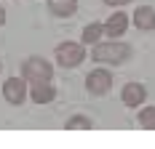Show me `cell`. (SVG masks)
I'll list each match as a JSON object with an SVG mask.
<instances>
[{
    "label": "cell",
    "instance_id": "6da1fadb",
    "mask_svg": "<svg viewBox=\"0 0 155 149\" xmlns=\"http://www.w3.org/2000/svg\"><path fill=\"white\" fill-rule=\"evenodd\" d=\"M128 45L126 43H96L94 48V61H99V64H120V61L128 59Z\"/></svg>",
    "mask_w": 155,
    "mask_h": 149
},
{
    "label": "cell",
    "instance_id": "7a4b0ae2",
    "mask_svg": "<svg viewBox=\"0 0 155 149\" xmlns=\"http://www.w3.org/2000/svg\"><path fill=\"white\" fill-rule=\"evenodd\" d=\"M21 74H24V80H30V83H48L51 74H54V67H51L46 59H27L21 64Z\"/></svg>",
    "mask_w": 155,
    "mask_h": 149
},
{
    "label": "cell",
    "instance_id": "3957f363",
    "mask_svg": "<svg viewBox=\"0 0 155 149\" xmlns=\"http://www.w3.org/2000/svg\"><path fill=\"white\" fill-rule=\"evenodd\" d=\"M83 59H86L83 43H62L56 48V61H59L62 67H78Z\"/></svg>",
    "mask_w": 155,
    "mask_h": 149
},
{
    "label": "cell",
    "instance_id": "277c9868",
    "mask_svg": "<svg viewBox=\"0 0 155 149\" xmlns=\"http://www.w3.org/2000/svg\"><path fill=\"white\" fill-rule=\"evenodd\" d=\"M86 85H88L91 93L102 96V93H107L110 85H112V74H110L107 69H94V72L86 77Z\"/></svg>",
    "mask_w": 155,
    "mask_h": 149
},
{
    "label": "cell",
    "instance_id": "5b68a950",
    "mask_svg": "<svg viewBox=\"0 0 155 149\" xmlns=\"http://www.w3.org/2000/svg\"><path fill=\"white\" fill-rule=\"evenodd\" d=\"M3 96H5V101H11V104H21V101H24V80H19V77L5 80V83H3Z\"/></svg>",
    "mask_w": 155,
    "mask_h": 149
},
{
    "label": "cell",
    "instance_id": "8992f818",
    "mask_svg": "<svg viewBox=\"0 0 155 149\" xmlns=\"http://www.w3.org/2000/svg\"><path fill=\"white\" fill-rule=\"evenodd\" d=\"M126 27H128V16L126 14H112L107 19V24H104V35H110V37H120L126 32Z\"/></svg>",
    "mask_w": 155,
    "mask_h": 149
},
{
    "label": "cell",
    "instance_id": "52a82bcc",
    "mask_svg": "<svg viewBox=\"0 0 155 149\" xmlns=\"http://www.w3.org/2000/svg\"><path fill=\"white\" fill-rule=\"evenodd\" d=\"M144 96H147V90L142 88L139 83H128L123 88V104L126 106H139L144 101Z\"/></svg>",
    "mask_w": 155,
    "mask_h": 149
},
{
    "label": "cell",
    "instance_id": "ba28073f",
    "mask_svg": "<svg viewBox=\"0 0 155 149\" xmlns=\"http://www.w3.org/2000/svg\"><path fill=\"white\" fill-rule=\"evenodd\" d=\"M134 24H137L139 30H155V8H150V5L137 8V14H134Z\"/></svg>",
    "mask_w": 155,
    "mask_h": 149
},
{
    "label": "cell",
    "instance_id": "9c48e42d",
    "mask_svg": "<svg viewBox=\"0 0 155 149\" xmlns=\"http://www.w3.org/2000/svg\"><path fill=\"white\" fill-rule=\"evenodd\" d=\"M54 96H56L54 85H48V83H32V101L35 104H48V101H54Z\"/></svg>",
    "mask_w": 155,
    "mask_h": 149
},
{
    "label": "cell",
    "instance_id": "30bf717a",
    "mask_svg": "<svg viewBox=\"0 0 155 149\" xmlns=\"http://www.w3.org/2000/svg\"><path fill=\"white\" fill-rule=\"evenodd\" d=\"M48 8L56 16H72L78 8V0H48Z\"/></svg>",
    "mask_w": 155,
    "mask_h": 149
},
{
    "label": "cell",
    "instance_id": "8fae6325",
    "mask_svg": "<svg viewBox=\"0 0 155 149\" xmlns=\"http://www.w3.org/2000/svg\"><path fill=\"white\" fill-rule=\"evenodd\" d=\"M102 35H104V27H99V24H88V27L83 30V43H99Z\"/></svg>",
    "mask_w": 155,
    "mask_h": 149
},
{
    "label": "cell",
    "instance_id": "7c38bea8",
    "mask_svg": "<svg viewBox=\"0 0 155 149\" xmlns=\"http://www.w3.org/2000/svg\"><path fill=\"white\" fill-rule=\"evenodd\" d=\"M139 125H142V128H150V131H155V106H147V109H142V115H139Z\"/></svg>",
    "mask_w": 155,
    "mask_h": 149
},
{
    "label": "cell",
    "instance_id": "4fadbf2b",
    "mask_svg": "<svg viewBox=\"0 0 155 149\" xmlns=\"http://www.w3.org/2000/svg\"><path fill=\"white\" fill-rule=\"evenodd\" d=\"M67 128H70V131H86V128H91V120L78 115V117H70V120H67Z\"/></svg>",
    "mask_w": 155,
    "mask_h": 149
},
{
    "label": "cell",
    "instance_id": "5bb4252c",
    "mask_svg": "<svg viewBox=\"0 0 155 149\" xmlns=\"http://www.w3.org/2000/svg\"><path fill=\"white\" fill-rule=\"evenodd\" d=\"M107 5H126V3H131V0H104Z\"/></svg>",
    "mask_w": 155,
    "mask_h": 149
},
{
    "label": "cell",
    "instance_id": "9a60e30c",
    "mask_svg": "<svg viewBox=\"0 0 155 149\" xmlns=\"http://www.w3.org/2000/svg\"><path fill=\"white\" fill-rule=\"evenodd\" d=\"M0 24H5V11H3V5H0Z\"/></svg>",
    "mask_w": 155,
    "mask_h": 149
}]
</instances>
